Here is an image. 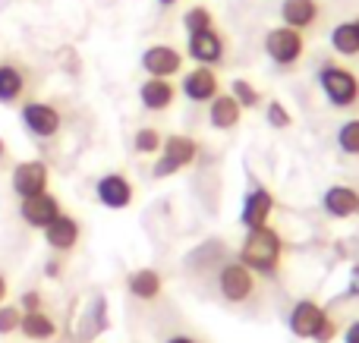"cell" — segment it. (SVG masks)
I'll list each match as a JSON object with an SVG mask.
<instances>
[{
    "label": "cell",
    "mask_w": 359,
    "mask_h": 343,
    "mask_svg": "<svg viewBox=\"0 0 359 343\" xmlns=\"http://www.w3.org/2000/svg\"><path fill=\"white\" fill-rule=\"evenodd\" d=\"M19 117H22L25 132L35 139H54L57 132L63 130L60 111H57L54 104H48V101H25Z\"/></svg>",
    "instance_id": "6"
},
{
    "label": "cell",
    "mask_w": 359,
    "mask_h": 343,
    "mask_svg": "<svg viewBox=\"0 0 359 343\" xmlns=\"http://www.w3.org/2000/svg\"><path fill=\"white\" fill-rule=\"evenodd\" d=\"M183 29H186V35L208 31V29H215V16H211L208 6H189V10L183 13Z\"/></svg>",
    "instance_id": "24"
},
{
    "label": "cell",
    "mask_w": 359,
    "mask_h": 343,
    "mask_svg": "<svg viewBox=\"0 0 359 343\" xmlns=\"http://www.w3.org/2000/svg\"><path fill=\"white\" fill-rule=\"evenodd\" d=\"M19 309H22V312H41V309H44V296L38 293V290H25V293L19 296Z\"/></svg>",
    "instance_id": "30"
},
{
    "label": "cell",
    "mask_w": 359,
    "mask_h": 343,
    "mask_svg": "<svg viewBox=\"0 0 359 343\" xmlns=\"http://www.w3.org/2000/svg\"><path fill=\"white\" fill-rule=\"evenodd\" d=\"M280 258H284V239L271 224L246 230V239L236 252V262L246 265L255 277H274L280 268Z\"/></svg>",
    "instance_id": "1"
},
{
    "label": "cell",
    "mask_w": 359,
    "mask_h": 343,
    "mask_svg": "<svg viewBox=\"0 0 359 343\" xmlns=\"http://www.w3.org/2000/svg\"><path fill=\"white\" fill-rule=\"evenodd\" d=\"M215 281H217L221 300L230 302V306H240V302L255 300V290H259V277H255L243 262H236V258H230V262H224L221 268H217Z\"/></svg>",
    "instance_id": "3"
},
{
    "label": "cell",
    "mask_w": 359,
    "mask_h": 343,
    "mask_svg": "<svg viewBox=\"0 0 359 343\" xmlns=\"http://www.w3.org/2000/svg\"><path fill=\"white\" fill-rule=\"evenodd\" d=\"M331 48L337 50L341 57H359V31H356V22H337L331 29Z\"/></svg>",
    "instance_id": "23"
},
{
    "label": "cell",
    "mask_w": 359,
    "mask_h": 343,
    "mask_svg": "<svg viewBox=\"0 0 359 343\" xmlns=\"http://www.w3.org/2000/svg\"><path fill=\"white\" fill-rule=\"evenodd\" d=\"M177 92H183V98L192 101V104H208L211 98L221 94V79L211 66H192L189 73H183V82L177 85Z\"/></svg>",
    "instance_id": "9"
},
{
    "label": "cell",
    "mask_w": 359,
    "mask_h": 343,
    "mask_svg": "<svg viewBox=\"0 0 359 343\" xmlns=\"http://www.w3.org/2000/svg\"><path fill=\"white\" fill-rule=\"evenodd\" d=\"M19 321H22V309H19V302L16 306H0V337H10V334H16L19 331Z\"/></svg>",
    "instance_id": "29"
},
{
    "label": "cell",
    "mask_w": 359,
    "mask_h": 343,
    "mask_svg": "<svg viewBox=\"0 0 359 343\" xmlns=\"http://www.w3.org/2000/svg\"><path fill=\"white\" fill-rule=\"evenodd\" d=\"M4 158H6V142L0 139V161H4Z\"/></svg>",
    "instance_id": "37"
},
{
    "label": "cell",
    "mask_w": 359,
    "mask_h": 343,
    "mask_svg": "<svg viewBox=\"0 0 359 343\" xmlns=\"http://www.w3.org/2000/svg\"><path fill=\"white\" fill-rule=\"evenodd\" d=\"M48 183H50V170L44 161L32 158V161H19L13 167V176H10V186L19 199H32V195H41L48 192Z\"/></svg>",
    "instance_id": "7"
},
{
    "label": "cell",
    "mask_w": 359,
    "mask_h": 343,
    "mask_svg": "<svg viewBox=\"0 0 359 343\" xmlns=\"http://www.w3.org/2000/svg\"><path fill=\"white\" fill-rule=\"evenodd\" d=\"M318 16H322V6H318V0H284L280 4V19H284V25H290V29H312V25L318 22Z\"/></svg>",
    "instance_id": "20"
},
{
    "label": "cell",
    "mask_w": 359,
    "mask_h": 343,
    "mask_svg": "<svg viewBox=\"0 0 359 343\" xmlns=\"http://www.w3.org/2000/svg\"><path fill=\"white\" fill-rule=\"evenodd\" d=\"M350 296H359V265H353L350 271Z\"/></svg>",
    "instance_id": "34"
},
{
    "label": "cell",
    "mask_w": 359,
    "mask_h": 343,
    "mask_svg": "<svg viewBox=\"0 0 359 343\" xmlns=\"http://www.w3.org/2000/svg\"><path fill=\"white\" fill-rule=\"evenodd\" d=\"M41 233H44V243H48L54 252H73L76 243H79V237H82V227L73 214H60V218L50 220Z\"/></svg>",
    "instance_id": "15"
},
{
    "label": "cell",
    "mask_w": 359,
    "mask_h": 343,
    "mask_svg": "<svg viewBox=\"0 0 359 343\" xmlns=\"http://www.w3.org/2000/svg\"><path fill=\"white\" fill-rule=\"evenodd\" d=\"M322 208L328 218H353V214H359V192L353 186H328L322 195Z\"/></svg>",
    "instance_id": "19"
},
{
    "label": "cell",
    "mask_w": 359,
    "mask_h": 343,
    "mask_svg": "<svg viewBox=\"0 0 359 343\" xmlns=\"http://www.w3.org/2000/svg\"><path fill=\"white\" fill-rule=\"evenodd\" d=\"M198 158V142L192 136H164V145L161 151H158V161L155 167H151V176L155 180H168V176L180 174L183 167H189V164H196Z\"/></svg>",
    "instance_id": "4"
},
{
    "label": "cell",
    "mask_w": 359,
    "mask_h": 343,
    "mask_svg": "<svg viewBox=\"0 0 359 343\" xmlns=\"http://www.w3.org/2000/svg\"><path fill=\"white\" fill-rule=\"evenodd\" d=\"M337 331H341V328H337V321L328 315V318L322 321V328H318V334H316L312 340H316V343H331V340L337 337Z\"/></svg>",
    "instance_id": "31"
},
{
    "label": "cell",
    "mask_w": 359,
    "mask_h": 343,
    "mask_svg": "<svg viewBox=\"0 0 359 343\" xmlns=\"http://www.w3.org/2000/svg\"><path fill=\"white\" fill-rule=\"evenodd\" d=\"M265 54L278 66H297L306 54V35L299 29H290V25H278L265 35Z\"/></svg>",
    "instance_id": "5"
},
{
    "label": "cell",
    "mask_w": 359,
    "mask_h": 343,
    "mask_svg": "<svg viewBox=\"0 0 359 343\" xmlns=\"http://www.w3.org/2000/svg\"><path fill=\"white\" fill-rule=\"evenodd\" d=\"M353 22H356V31H359V19H353Z\"/></svg>",
    "instance_id": "39"
},
{
    "label": "cell",
    "mask_w": 359,
    "mask_h": 343,
    "mask_svg": "<svg viewBox=\"0 0 359 343\" xmlns=\"http://www.w3.org/2000/svg\"><path fill=\"white\" fill-rule=\"evenodd\" d=\"M139 101H142V107L151 113L170 111L177 101V85L170 79H155V76H149V79L139 85Z\"/></svg>",
    "instance_id": "16"
},
{
    "label": "cell",
    "mask_w": 359,
    "mask_h": 343,
    "mask_svg": "<svg viewBox=\"0 0 359 343\" xmlns=\"http://www.w3.org/2000/svg\"><path fill=\"white\" fill-rule=\"evenodd\" d=\"M29 92V73L19 63L4 60L0 63V104H19Z\"/></svg>",
    "instance_id": "17"
},
{
    "label": "cell",
    "mask_w": 359,
    "mask_h": 343,
    "mask_svg": "<svg viewBox=\"0 0 359 343\" xmlns=\"http://www.w3.org/2000/svg\"><path fill=\"white\" fill-rule=\"evenodd\" d=\"M230 94H233V101L243 107V111H252V107L262 104V92L249 79H233L230 82Z\"/></svg>",
    "instance_id": "25"
},
{
    "label": "cell",
    "mask_w": 359,
    "mask_h": 343,
    "mask_svg": "<svg viewBox=\"0 0 359 343\" xmlns=\"http://www.w3.org/2000/svg\"><path fill=\"white\" fill-rule=\"evenodd\" d=\"M95 199L104 208H111V211H123V208H130L133 199H136V186H133L130 176H123V174H104L95 183Z\"/></svg>",
    "instance_id": "11"
},
{
    "label": "cell",
    "mask_w": 359,
    "mask_h": 343,
    "mask_svg": "<svg viewBox=\"0 0 359 343\" xmlns=\"http://www.w3.org/2000/svg\"><path fill=\"white\" fill-rule=\"evenodd\" d=\"M344 343H359V318L353 325H347V331H344Z\"/></svg>",
    "instance_id": "33"
},
{
    "label": "cell",
    "mask_w": 359,
    "mask_h": 343,
    "mask_svg": "<svg viewBox=\"0 0 359 343\" xmlns=\"http://www.w3.org/2000/svg\"><path fill=\"white\" fill-rule=\"evenodd\" d=\"M274 214V195L268 192L265 186H252L243 199V208H240V224L246 230H255V227H265Z\"/></svg>",
    "instance_id": "14"
},
{
    "label": "cell",
    "mask_w": 359,
    "mask_h": 343,
    "mask_svg": "<svg viewBox=\"0 0 359 343\" xmlns=\"http://www.w3.org/2000/svg\"><path fill=\"white\" fill-rule=\"evenodd\" d=\"M328 318V312H325V306H318L316 300H299L297 306L290 309V318H287V328H290L293 337L299 340H312L318 334V328H322V321Z\"/></svg>",
    "instance_id": "12"
},
{
    "label": "cell",
    "mask_w": 359,
    "mask_h": 343,
    "mask_svg": "<svg viewBox=\"0 0 359 343\" xmlns=\"http://www.w3.org/2000/svg\"><path fill=\"white\" fill-rule=\"evenodd\" d=\"M44 274H48V277H60V274H63V262H57V258H50V262L44 265Z\"/></svg>",
    "instance_id": "32"
},
{
    "label": "cell",
    "mask_w": 359,
    "mask_h": 343,
    "mask_svg": "<svg viewBox=\"0 0 359 343\" xmlns=\"http://www.w3.org/2000/svg\"><path fill=\"white\" fill-rule=\"evenodd\" d=\"M139 63L155 79H170V76L183 73V54L177 48H170V44H151V48H145Z\"/></svg>",
    "instance_id": "13"
},
{
    "label": "cell",
    "mask_w": 359,
    "mask_h": 343,
    "mask_svg": "<svg viewBox=\"0 0 359 343\" xmlns=\"http://www.w3.org/2000/svg\"><path fill=\"white\" fill-rule=\"evenodd\" d=\"M168 343H202V340L192 337V334H174V337H168Z\"/></svg>",
    "instance_id": "35"
},
{
    "label": "cell",
    "mask_w": 359,
    "mask_h": 343,
    "mask_svg": "<svg viewBox=\"0 0 359 343\" xmlns=\"http://www.w3.org/2000/svg\"><path fill=\"white\" fill-rule=\"evenodd\" d=\"M63 214V205L57 195L41 192V195H32V199H19V218H22L25 227L32 230H44L50 220H57Z\"/></svg>",
    "instance_id": "10"
},
{
    "label": "cell",
    "mask_w": 359,
    "mask_h": 343,
    "mask_svg": "<svg viewBox=\"0 0 359 343\" xmlns=\"http://www.w3.org/2000/svg\"><path fill=\"white\" fill-rule=\"evenodd\" d=\"M161 6H174V4H180V0H158Z\"/></svg>",
    "instance_id": "38"
},
{
    "label": "cell",
    "mask_w": 359,
    "mask_h": 343,
    "mask_svg": "<svg viewBox=\"0 0 359 343\" xmlns=\"http://www.w3.org/2000/svg\"><path fill=\"white\" fill-rule=\"evenodd\" d=\"M6 293H10V281H6V277L0 274V306L6 302Z\"/></svg>",
    "instance_id": "36"
},
{
    "label": "cell",
    "mask_w": 359,
    "mask_h": 343,
    "mask_svg": "<svg viewBox=\"0 0 359 343\" xmlns=\"http://www.w3.org/2000/svg\"><path fill=\"white\" fill-rule=\"evenodd\" d=\"M126 290H130V296H136V300L151 302V300H158V296H161V290H164V277L158 274L155 268L130 271V277H126Z\"/></svg>",
    "instance_id": "21"
},
{
    "label": "cell",
    "mask_w": 359,
    "mask_h": 343,
    "mask_svg": "<svg viewBox=\"0 0 359 343\" xmlns=\"http://www.w3.org/2000/svg\"><path fill=\"white\" fill-rule=\"evenodd\" d=\"M186 57L196 60L198 66H221L224 57H227V41L217 29H208V31H198V35H189L186 38Z\"/></svg>",
    "instance_id": "8"
},
{
    "label": "cell",
    "mask_w": 359,
    "mask_h": 343,
    "mask_svg": "<svg viewBox=\"0 0 359 343\" xmlns=\"http://www.w3.org/2000/svg\"><path fill=\"white\" fill-rule=\"evenodd\" d=\"M337 148L350 158H359V117L341 123V130H337Z\"/></svg>",
    "instance_id": "27"
},
{
    "label": "cell",
    "mask_w": 359,
    "mask_h": 343,
    "mask_svg": "<svg viewBox=\"0 0 359 343\" xmlns=\"http://www.w3.org/2000/svg\"><path fill=\"white\" fill-rule=\"evenodd\" d=\"M318 88L325 92L328 104L337 111H350L359 104V76L341 63H325L318 69Z\"/></svg>",
    "instance_id": "2"
},
{
    "label": "cell",
    "mask_w": 359,
    "mask_h": 343,
    "mask_svg": "<svg viewBox=\"0 0 359 343\" xmlns=\"http://www.w3.org/2000/svg\"><path fill=\"white\" fill-rule=\"evenodd\" d=\"M240 120H243V107L233 101V94H217V98H211L208 101V123H211V130H217V132H230V130H236L240 126Z\"/></svg>",
    "instance_id": "18"
},
{
    "label": "cell",
    "mask_w": 359,
    "mask_h": 343,
    "mask_svg": "<svg viewBox=\"0 0 359 343\" xmlns=\"http://www.w3.org/2000/svg\"><path fill=\"white\" fill-rule=\"evenodd\" d=\"M265 120H268L271 130H290V123H293V117H290V111L284 107V101H268L265 104Z\"/></svg>",
    "instance_id": "28"
},
{
    "label": "cell",
    "mask_w": 359,
    "mask_h": 343,
    "mask_svg": "<svg viewBox=\"0 0 359 343\" xmlns=\"http://www.w3.org/2000/svg\"><path fill=\"white\" fill-rule=\"evenodd\" d=\"M161 145H164V136L155 130V126H142V130H136V136H133L136 155H158Z\"/></svg>",
    "instance_id": "26"
},
{
    "label": "cell",
    "mask_w": 359,
    "mask_h": 343,
    "mask_svg": "<svg viewBox=\"0 0 359 343\" xmlns=\"http://www.w3.org/2000/svg\"><path fill=\"white\" fill-rule=\"evenodd\" d=\"M19 334L25 340H35V343H44V340H54L57 337V321L50 318L48 312H22V321H19Z\"/></svg>",
    "instance_id": "22"
}]
</instances>
